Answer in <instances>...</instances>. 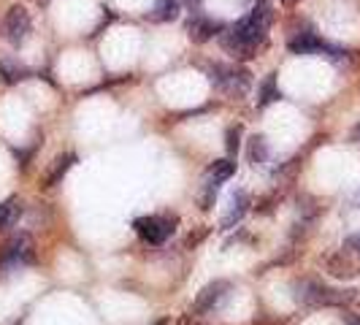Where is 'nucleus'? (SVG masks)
I'll return each instance as SVG.
<instances>
[{
	"instance_id": "obj_1",
	"label": "nucleus",
	"mask_w": 360,
	"mask_h": 325,
	"mask_svg": "<svg viewBox=\"0 0 360 325\" xmlns=\"http://www.w3.org/2000/svg\"><path fill=\"white\" fill-rule=\"evenodd\" d=\"M271 19H274L271 3L269 0H257L255 8L247 17L238 19L236 25L225 27V30L219 33L222 49L231 54V57H236V60H250V57H255L257 46L269 36Z\"/></svg>"
},
{
	"instance_id": "obj_2",
	"label": "nucleus",
	"mask_w": 360,
	"mask_h": 325,
	"mask_svg": "<svg viewBox=\"0 0 360 325\" xmlns=\"http://www.w3.org/2000/svg\"><path fill=\"white\" fill-rule=\"evenodd\" d=\"M352 298V290H330L317 279L295 282V301L307 307H342Z\"/></svg>"
},
{
	"instance_id": "obj_3",
	"label": "nucleus",
	"mask_w": 360,
	"mask_h": 325,
	"mask_svg": "<svg viewBox=\"0 0 360 325\" xmlns=\"http://www.w3.org/2000/svg\"><path fill=\"white\" fill-rule=\"evenodd\" d=\"M214 79L219 84V90L225 92L228 98H244L250 87H252V79H250V71L244 68H236V65H214Z\"/></svg>"
},
{
	"instance_id": "obj_4",
	"label": "nucleus",
	"mask_w": 360,
	"mask_h": 325,
	"mask_svg": "<svg viewBox=\"0 0 360 325\" xmlns=\"http://www.w3.org/2000/svg\"><path fill=\"white\" fill-rule=\"evenodd\" d=\"M133 228H136V234L144 238L146 244H165L168 241V236L174 234V219H168V217H139L136 222H133Z\"/></svg>"
},
{
	"instance_id": "obj_5",
	"label": "nucleus",
	"mask_w": 360,
	"mask_h": 325,
	"mask_svg": "<svg viewBox=\"0 0 360 325\" xmlns=\"http://www.w3.org/2000/svg\"><path fill=\"white\" fill-rule=\"evenodd\" d=\"M30 260H33V244H30V236L27 234L14 236V238L3 247V253H0V263H3V266H11V269L25 266V263H30Z\"/></svg>"
},
{
	"instance_id": "obj_6",
	"label": "nucleus",
	"mask_w": 360,
	"mask_h": 325,
	"mask_svg": "<svg viewBox=\"0 0 360 325\" xmlns=\"http://www.w3.org/2000/svg\"><path fill=\"white\" fill-rule=\"evenodd\" d=\"M228 290H231V285H228L225 279H217L212 285H206V288L198 293L195 304H193V314H209V312H214V309L225 301Z\"/></svg>"
},
{
	"instance_id": "obj_7",
	"label": "nucleus",
	"mask_w": 360,
	"mask_h": 325,
	"mask_svg": "<svg viewBox=\"0 0 360 325\" xmlns=\"http://www.w3.org/2000/svg\"><path fill=\"white\" fill-rule=\"evenodd\" d=\"M3 27H6V36H8L11 44H22V41L27 38V33H30L33 22H30V14H27L22 6H11V8L6 11Z\"/></svg>"
},
{
	"instance_id": "obj_8",
	"label": "nucleus",
	"mask_w": 360,
	"mask_h": 325,
	"mask_svg": "<svg viewBox=\"0 0 360 325\" xmlns=\"http://www.w3.org/2000/svg\"><path fill=\"white\" fill-rule=\"evenodd\" d=\"M288 49L292 54H320V52H330V46L325 44L323 38L317 36L311 27H304V30H295L292 36L288 38Z\"/></svg>"
},
{
	"instance_id": "obj_9",
	"label": "nucleus",
	"mask_w": 360,
	"mask_h": 325,
	"mask_svg": "<svg viewBox=\"0 0 360 325\" xmlns=\"http://www.w3.org/2000/svg\"><path fill=\"white\" fill-rule=\"evenodd\" d=\"M219 30H222V25L214 22V19L203 17V14H193V19L187 22V36H190V41H195V44L212 41L214 36H219Z\"/></svg>"
},
{
	"instance_id": "obj_10",
	"label": "nucleus",
	"mask_w": 360,
	"mask_h": 325,
	"mask_svg": "<svg viewBox=\"0 0 360 325\" xmlns=\"http://www.w3.org/2000/svg\"><path fill=\"white\" fill-rule=\"evenodd\" d=\"M247 206H250V196L244 190H236L231 196V209L222 217V228H233L236 222H241V217L247 215Z\"/></svg>"
},
{
	"instance_id": "obj_11",
	"label": "nucleus",
	"mask_w": 360,
	"mask_h": 325,
	"mask_svg": "<svg viewBox=\"0 0 360 325\" xmlns=\"http://www.w3.org/2000/svg\"><path fill=\"white\" fill-rule=\"evenodd\" d=\"M27 76L25 71V65L19 63L17 57H11V54H0V79L6 82V84H17Z\"/></svg>"
},
{
	"instance_id": "obj_12",
	"label": "nucleus",
	"mask_w": 360,
	"mask_h": 325,
	"mask_svg": "<svg viewBox=\"0 0 360 325\" xmlns=\"http://www.w3.org/2000/svg\"><path fill=\"white\" fill-rule=\"evenodd\" d=\"M325 266L328 271L333 274V276H339V279H349V276H355L358 271H355V263L347 257V250L339 255H330V257H325Z\"/></svg>"
},
{
	"instance_id": "obj_13",
	"label": "nucleus",
	"mask_w": 360,
	"mask_h": 325,
	"mask_svg": "<svg viewBox=\"0 0 360 325\" xmlns=\"http://www.w3.org/2000/svg\"><path fill=\"white\" fill-rule=\"evenodd\" d=\"M179 17V0H155L149 19L152 22H174Z\"/></svg>"
},
{
	"instance_id": "obj_14",
	"label": "nucleus",
	"mask_w": 360,
	"mask_h": 325,
	"mask_svg": "<svg viewBox=\"0 0 360 325\" xmlns=\"http://www.w3.org/2000/svg\"><path fill=\"white\" fill-rule=\"evenodd\" d=\"M19 217H22V200L19 198L3 200V203H0V231L14 228V222H17Z\"/></svg>"
},
{
	"instance_id": "obj_15",
	"label": "nucleus",
	"mask_w": 360,
	"mask_h": 325,
	"mask_svg": "<svg viewBox=\"0 0 360 325\" xmlns=\"http://www.w3.org/2000/svg\"><path fill=\"white\" fill-rule=\"evenodd\" d=\"M236 174V162L233 160H214L209 168H206V179L217 181V184H222V181H228L231 177Z\"/></svg>"
},
{
	"instance_id": "obj_16",
	"label": "nucleus",
	"mask_w": 360,
	"mask_h": 325,
	"mask_svg": "<svg viewBox=\"0 0 360 325\" xmlns=\"http://www.w3.org/2000/svg\"><path fill=\"white\" fill-rule=\"evenodd\" d=\"M247 155H250V162L255 165H263V162H269V141H266V136H252L250 139V146H247Z\"/></svg>"
},
{
	"instance_id": "obj_17",
	"label": "nucleus",
	"mask_w": 360,
	"mask_h": 325,
	"mask_svg": "<svg viewBox=\"0 0 360 325\" xmlns=\"http://www.w3.org/2000/svg\"><path fill=\"white\" fill-rule=\"evenodd\" d=\"M73 155H63V158H57L54 160V165H52V171L46 174V181H44V187H54V184H60V179L68 174V168L73 165Z\"/></svg>"
},
{
	"instance_id": "obj_18",
	"label": "nucleus",
	"mask_w": 360,
	"mask_h": 325,
	"mask_svg": "<svg viewBox=\"0 0 360 325\" xmlns=\"http://www.w3.org/2000/svg\"><path fill=\"white\" fill-rule=\"evenodd\" d=\"M279 98V90H276V79L274 76H266L260 90H257V106H269Z\"/></svg>"
},
{
	"instance_id": "obj_19",
	"label": "nucleus",
	"mask_w": 360,
	"mask_h": 325,
	"mask_svg": "<svg viewBox=\"0 0 360 325\" xmlns=\"http://www.w3.org/2000/svg\"><path fill=\"white\" fill-rule=\"evenodd\" d=\"M225 139H228V141H225V146H228V152H231V155H233L236 149H238V139H241V127L236 125V127H231V130H228V136H225Z\"/></svg>"
},
{
	"instance_id": "obj_20",
	"label": "nucleus",
	"mask_w": 360,
	"mask_h": 325,
	"mask_svg": "<svg viewBox=\"0 0 360 325\" xmlns=\"http://www.w3.org/2000/svg\"><path fill=\"white\" fill-rule=\"evenodd\" d=\"M344 250H347V253H355L360 257V234L349 236V238H347V244H344Z\"/></svg>"
},
{
	"instance_id": "obj_21",
	"label": "nucleus",
	"mask_w": 360,
	"mask_h": 325,
	"mask_svg": "<svg viewBox=\"0 0 360 325\" xmlns=\"http://www.w3.org/2000/svg\"><path fill=\"white\" fill-rule=\"evenodd\" d=\"M187 3V8L193 11V14H200V0H184Z\"/></svg>"
},
{
	"instance_id": "obj_22",
	"label": "nucleus",
	"mask_w": 360,
	"mask_h": 325,
	"mask_svg": "<svg viewBox=\"0 0 360 325\" xmlns=\"http://www.w3.org/2000/svg\"><path fill=\"white\" fill-rule=\"evenodd\" d=\"M347 325H360V314H344Z\"/></svg>"
},
{
	"instance_id": "obj_23",
	"label": "nucleus",
	"mask_w": 360,
	"mask_h": 325,
	"mask_svg": "<svg viewBox=\"0 0 360 325\" xmlns=\"http://www.w3.org/2000/svg\"><path fill=\"white\" fill-rule=\"evenodd\" d=\"M282 3H288V6H292V3H298V0H282Z\"/></svg>"
},
{
	"instance_id": "obj_24",
	"label": "nucleus",
	"mask_w": 360,
	"mask_h": 325,
	"mask_svg": "<svg viewBox=\"0 0 360 325\" xmlns=\"http://www.w3.org/2000/svg\"><path fill=\"white\" fill-rule=\"evenodd\" d=\"M155 325H165V320H158V323H155Z\"/></svg>"
}]
</instances>
